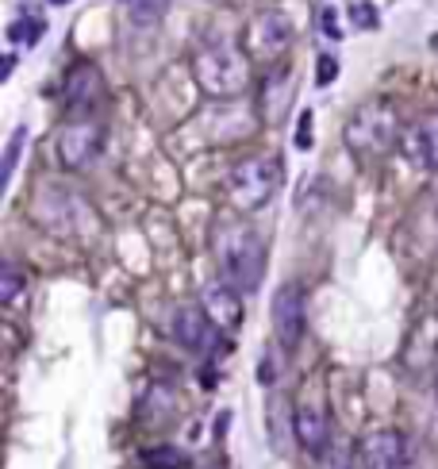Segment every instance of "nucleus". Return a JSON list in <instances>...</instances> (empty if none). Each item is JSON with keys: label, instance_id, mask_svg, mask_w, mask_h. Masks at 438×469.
Masks as SVG:
<instances>
[{"label": "nucleus", "instance_id": "nucleus-1", "mask_svg": "<svg viewBox=\"0 0 438 469\" xmlns=\"http://www.w3.org/2000/svg\"><path fill=\"white\" fill-rule=\"evenodd\" d=\"M212 250H215V266L223 274L227 285H235L239 292H254L265 277V242L242 219H227L219 224L212 234Z\"/></svg>", "mask_w": 438, "mask_h": 469}, {"label": "nucleus", "instance_id": "nucleus-2", "mask_svg": "<svg viewBox=\"0 0 438 469\" xmlns=\"http://www.w3.org/2000/svg\"><path fill=\"white\" fill-rule=\"evenodd\" d=\"M192 77L212 100H239L250 85V54L231 43H215L196 51L192 58Z\"/></svg>", "mask_w": 438, "mask_h": 469}, {"label": "nucleus", "instance_id": "nucleus-3", "mask_svg": "<svg viewBox=\"0 0 438 469\" xmlns=\"http://www.w3.org/2000/svg\"><path fill=\"white\" fill-rule=\"evenodd\" d=\"M396 143H400V112L385 97L357 104L354 115L346 120V147L357 150V155H388Z\"/></svg>", "mask_w": 438, "mask_h": 469}, {"label": "nucleus", "instance_id": "nucleus-4", "mask_svg": "<svg viewBox=\"0 0 438 469\" xmlns=\"http://www.w3.org/2000/svg\"><path fill=\"white\" fill-rule=\"evenodd\" d=\"M277 181H281V162L273 155H254L231 170L227 189H231L235 208H242V212H258V208L270 204V196L277 193Z\"/></svg>", "mask_w": 438, "mask_h": 469}, {"label": "nucleus", "instance_id": "nucleus-5", "mask_svg": "<svg viewBox=\"0 0 438 469\" xmlns=\"http://www.w3.org/2000/svg\"><path fill=\"white\" fill-rule=\"evenodd\" d=\"M104 147V127L92 115H81V120H69L54 139V158L62 170H85L92 158L100 155Z\"/></svg>", "mask_w": 438, "mask_h": 469}, {"label": "nucleus", "instance_id": "nucleus-6", "mask_svg": "<svg viewBox=\"0 0 438 469\" xmlns=\"http://www.w3.org/2000/svg\"><path fill=\"white\" fill-rule=\"evenodd\" d=\"M169 331L184 350H192V354H215V350H223V343H219L223 331H219V327L207 320V312L196 308V304H181V308L173 312Z\"/></svg>", "mask_w": 438, "mask_h": 469}, {"label": "nucleus", "instance_id": "nucleus-7", "mask_svg": "<svg viewBox=\"0 0 438 469\" xmlns=\"http://www.w3.org/2000/svg\"><path fill=\"white\" fill-rule=\"evenodd\" d=\"M288 43H293V23L281 12H262L242 35V51L250 58H277L288 51Z\"/></svg>", "mask_w": 438, "mask_h": 469}, {"label": "nucleus", "instance_id": "nucleus-8", "mask_svg": "<svg viewBox=\"0 0 438 469\" xmlns=\"http://www.w3.org/2000/svg\"><path fill=\"white\" fill-rule=\"evenodd\" d=\"M104 97V77H100V69L92 66V62H77L74 69L66 74V89H62V104H66V112L69 115H92V108L100 104Z\"/></svg>", "mask_w": 438, "mask_h": 469}, {"label": "nucleus", "instance_id": "nucleus-9", "mask_svg": "<svg viewBox=\"0 0 438 469\" xmlns=\"http://www.w3.org/2000/svg\"><path fill=\"white\" fill-rule=\"evenodd\" d=\"M273 331L288 350L300 346V338H304V289L293 281L277 289L273 297Z\"/></svg>", "mask_w": 438, "mask_h": 469}, {"label": "nucleus", "instance_id": "nucleus-10", "mask_svg": "<svg viewBox=\"0 0 438 469\" xmlns=\"http://www.w3.org/2000/svg\"><path fill=\"white\" fill-rule=\"evenodd\" d=\"M204 312L223 335H235L242 327V292L227 281H212L204 289Z\"/></svg>", "mask_w": 438, "mask_h": 469}, {"label": "nucleus", "instance_id": "nucleus-11", "mask_svg": "<svg viewBox=\"0 0 438 469\" xmlns=\"http://www.w3.org/2000/svg\"><path fill=\"white\" fill-rule=\"evenodd\" d=\"M408 462V442L400 431H373L362 442V465L365 469H403Z\"/></svg>", "mask_w": 438, "mask_h": 469}, {"label": "nucleus", "instance_id": "nucleus-12", "mask_svg": "<svg viewBox=\"0 0 438 469\" xmlns=\"http://www.w3.org/2000/svg\"><path fill=\"white\" fill-rule=\"evenodd\" d=\"M293 74L288 69H277V74L265 77V89H262V97H258V112H262V120L265 123H281L285 120V112L293 108Z\"/></svg>", "mask_w": 438, "mask_h": 469}, {"label": "nucleus", "instance_id": "nucleus-13", "mask_svg": "<svg viewBox=\"0 0 438 469\" xmlns=\"http://www.w3.org/2000/svg\"><path fill=\"white\" fill-rule=\"evenodd\" d=\"M296 439H300V447L311 450V454L327 450L331 431H327V419H323L319 408H311V404H300L296 408Z\"/></svg>", "mask_w": 438, "mask_h": 469}, {"label": "nucleus", "instance_id": "nucleus-14", "mask_svg": "<svg viewBox=\"0 0 438 469\" xmlns=\"http://www.w3.org/2000/svg\"><path fill=\"white\" fill-rule=\"evenodd\" d=\"M411 158L419 162L423 170H438V112H431L426 120H419L411 127Z\"/></svg>", "mask_w": 438, "mask_h": 469}, {"label": "nucleus", "instance_id": "nucleus-15", "mask_svg": "<svg viewBox=\"0 0 438 469\" xmlns=\"http://www.w3.org/2000/svg\"><path fill=\"white\" fill-rule=\"evenodd\" d=\"M43 35H46V20L43 16H23V20H16L8 28V39H16V43H27V46H35V43H43Z\"/></svg>", "mask_w": 438, "mask_h": 469}, {"label": "nucleus", "instance_id": "nucleus-16", "mask_svg": "<svg viewBox=\"0 0 438 469\" xmlns=\"http://www.w3.org/2000/svg\"><path fill=\"white\" fill-rule=\"evenodd\" d=\"M120 4H127L135 23H158L161 16H166L169 0H120Z\"/></svg>", "mask_w": 438, "mask_h": 469}, {"label": "nucleus", "instance_id": "nucleus-17", "mask_svg": "<svg viewBox=\"0 0 438 469\" xmlns=\"http://www.w3.org/2000/svg\"><path fill=\"white\" fill-rule=\"evenodd\" d=\"M143 462H146L150 469H184V465H189V458H184L177 447H150V450L143 454Z\"/></svg>", "mask_w": 438, "mask_h": 469}, {"label": "nucleus", "instance_id": "nucleus-18", "mask_svg": "<svg viewBox=\"0 0 438 469\" xmlns=\"http://www.w3.org/2000/svg\"><path fill=\"white\" fill-rule=\"evenodd\" d=\"M350 23L357 31H377L380 28V12L369 4V0H354V4H350Z\"/></svg>", "mask_w": 438, "mask_h": 469}, {"label": "nucleus", "instance_id": "nucleus-19", "mask_svg": "<svg viewBox=\"0 0 438 469\" xmlns=\"http://www.w3.org/2000/svg\"><path fill=\"white\" fill-rule=\"evenodd\" d=\"M23 139H27V127H16L8 139V150H4V173H0V185L12 181V173H16V162H20V150H23Z\"/></svg>", "mask_w": 438, "mask_h": 469}, {"label": "nucleus", "instance_id": "nucleus-20", "mask_svg": "<svg viewBox=\"0 0 438 469\" xmlns=\"http://www.w3.org/2000/svg\"><path fill=\"white\" fill-rule=\"evenodd\" d=\"M293 143H296V150H311V143H316V115H311V112H300L296 115Z\"/></svg>", "mask_w": 438, "mask_h": 469}, {"label": "nucleus", "instance_id": "nucleus-21", "mask_svg": "<svg viewBox=\"0 0 438 469\" xmlns=\"http://www.w3.org/2000/svg\"><path fill=\"white\" fill-rule=\"evenodd\" d=\"M334 77H339V58H334V54H319V62H316V85L327 89Z\"/></svg>", "mask_w": 438, "mask_h": 469}, {"label": "nucleus", "instance_id": "nucleus-22", "mask_svg": "<svg viewBox=\"0 0 438 469\" xmlns=\"http://www.w3.org/2000/svg\"><path fill=\"white\" fill-rule=\"evenodd\" d=\"M20 292V274L12 266H4V274H0V304H12Z\"/></svg>", "mask_w": 438, "mask_h": 469}, {"label": "nucleus", "instance_id": "nucleus-23", "mask_svg": "<svg viewBox=\"0 0 438 469\" xmlns=\"http://www.w3.org/2000/svg\"><path fill=\"white\" fill-rule=\"evenodd\" d=\"M323 35H327V39H342V28H339V12L334 8H323Z\"/></svg>", "mask_w": 438, "mask_h": 469}, {"label": "nucleus", "instance_id": "nucleus-24", "mask_svg": "<svg viewBox=\"0 0 438 469\" xmlns=\"http://www.w3.org/2000/svg\"><path fill=\"white\" fill-rule=\"evenodd\" d=\"M12 69H16V58L8 54V58H4V66H0V81H8V77H12Z\"/></svg>", "mask_w": 438, "mask_h": 469}, {"label": "nucleus", "instance_id": "nucleus-25", "mask_svg": "<svg viewBox=\"0 0 438 469\" xmlns=\"http://www.w3.org/2000/svg\"><path fill=\"white\" fill-rule=\"evenodd\" d=\"M46 4H54V8H62V4H69V0H46Z\"/></svg>", "mask_w": 438, "mask_h": 469}, {"label": "nucleus", "instance_id": "nucleus-26", "mask_svg": "<svg viewBox=\"0 0 438 469\" xmlns=\"http://www.w3.org/2000/svg\"><path fill=\"white\" fill-rule=\"evenodd\" d=\"M434 393H438V370H434Z\"/></svg>", "mask_w": 438, "mask_h": 469}]
</instances>
